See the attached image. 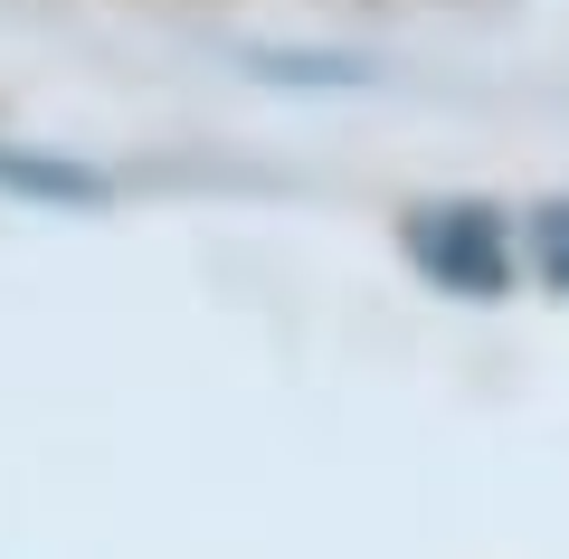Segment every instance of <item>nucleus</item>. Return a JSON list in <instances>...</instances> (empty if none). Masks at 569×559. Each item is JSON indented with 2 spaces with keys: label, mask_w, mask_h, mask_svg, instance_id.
<instances>
[{
  "label": "nucleus",
  "mask_w": 569,
  "mask_h": 559,
  "mask_svg": "<svg viewBox=\"0 0 569 559\" xmlns=\"http://www.w3.org/2000/svg\"><path fill=\"white\" fill-rule=\"evenodd\" d=\"M399 247H408V266H418L437 295H456V303H493V295H512V285L531 276L522 266V219L493 209V200H418L399 219Z\"/></svg>",
  "instance_id": "nucleus-1"
},
{
  "label": "nucleus",
  "mask_w": 569,
  "mask_h": 559,
  "mask_svg": "<svg viewBox=\"0 0 569 559\" xmlns=\"http://www.w3.org/2000/svg\"><path fill=\"white\" fill-rule=\"evenodd\" d=\"M0 190H20V200H48V209H104V200H114V180H104L96 161L20 152V142H0Z\"/></svg>",
  "instance_id": "nucleus-2"
},
{
  "label": "nucleus",
  "mask_w": 569,
  "mask_h": 559,
  "mask_svg": "<svg viewBox=\"0 0 569 559\" xmlns=\"http://www.w3.org/2000/svg\"><path fill=\"white\" fill-rule=\"evenodd\" d=\"M522 266L569 303V190H560V200H531V209H522Z\"/></svg>",
  "instance_id": "nucleus-3"
},
{
  "label": "nucleus",
  "mask_w": 569,
  "mask_h": 559,
  "mask_svg": "<svg viewBox=\"0 0 569 559\" xmlns=\"http://www.w3.org/2000/svg\"><path fill=\"white\" fill-rule=\"evenodd\" d=\"M257 77H295V86H351V77H361V58H276V48H266V58H257Z\"/></svg>",
  "instance_id": "nucleus-4"
}]
</instances>
